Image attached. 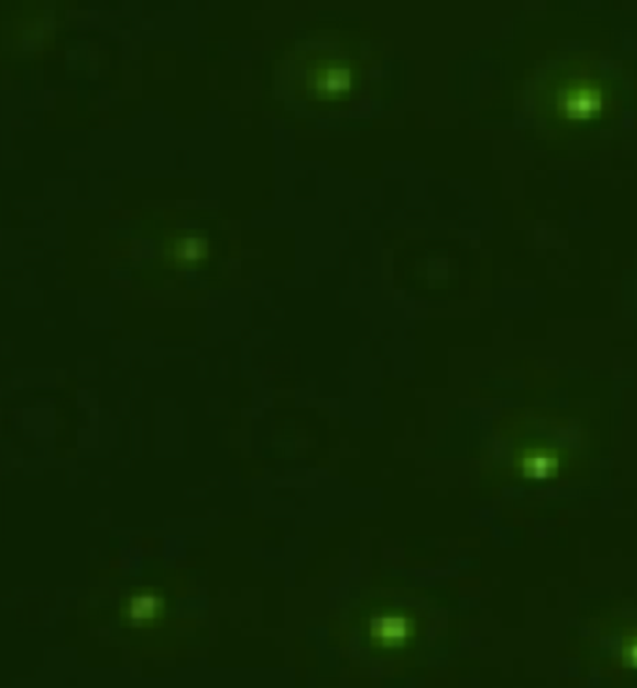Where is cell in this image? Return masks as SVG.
I'll list each match as a JSON object with an SVG mask.
<instances>
[{"label": "cell", "instance_id": "cell-3", "mask_svg": "<svg viewBox=\"0 0 637 688\" xmlns=\"http://www.w3.org/2000/svg\"><path fill=\"white\" fill-rule=\"evenodd\" d=\"M523 475L525 477H533V480H546L557 472L559 468V459L557 455L550 451H544V449H537V451H531L522 459Z\"/></svg>", "mask_w": 637, "mask_h": 688}, {"label": "cell", "instance_id": "cell-2", "mask_svg": "<svg viewBox=\"0 0 637 688\" xmlns=\"http://www.w3.org/2000/svg\"><path fill=\"white\" fill-rule=\"evenodd\" d=\"M409 633H411V623L403 615H382L372 620L370 625V635L374 641L387 648L404 644L408 640Z\"/></svg>", "mask_w": 637, "mask_h": 688}, {"label": "cell", "instance_id": "cell-1", "mask_svg": "<svg viewBox=\"0 0 637 688\" xmlns=\"http://www.w3.org/2000/svg\"><path fill=\"white\" fill-rule=\"evenodd\" d=\"M167 614V599L157 589H139L122 601V620L129 627L148 628L160 625Z\"/></svg>", "mask_w": 637, "mask_h": 688}]
</instances>
